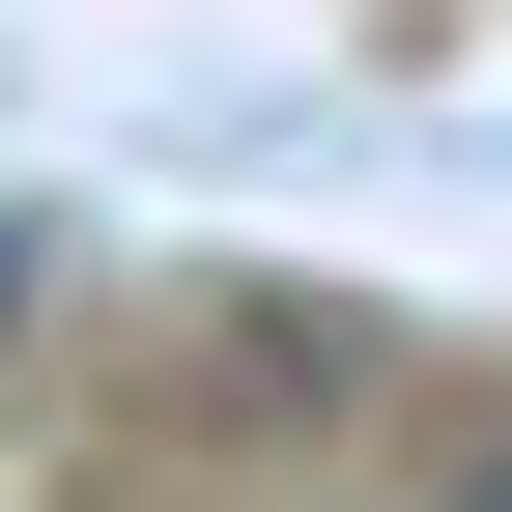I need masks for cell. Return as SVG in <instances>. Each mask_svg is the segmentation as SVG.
<instances>
[{"mask_svg":"<svg viewBox=\"0 0 512 512\" xmlns=\"http://www.w3.org/2000/svg\"><path fill=\"white\" fill-rule=\"evenodd\" d=\"M29 256H57V228H29V200H0V342H29Z\"/></svg>","mask_w":512,"mask_h":512,"instance_id":"1","label":"cell"}]
</instances>
